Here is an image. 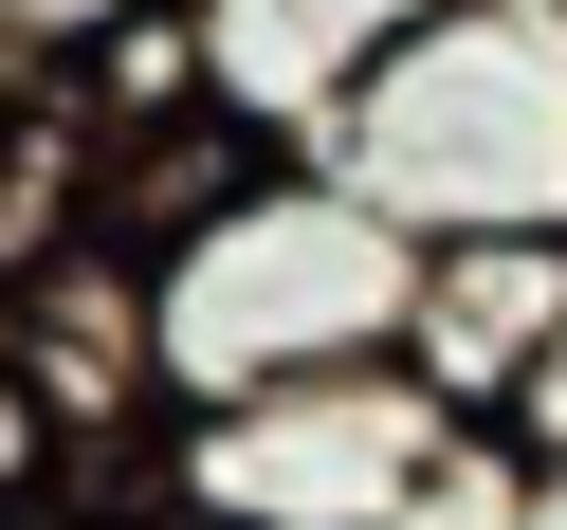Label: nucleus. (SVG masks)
Listing matches in <instances>:
<instances>
[{
  "mask_svg": "<svg viewBox=\"0 0 567 530\" xmlns=\"http://www.w3.org/2000/svg\"><path fill=\"white\" fill-rule=\"evenodd\" d=\"M0 111H19V74H0Z\"/></svg>",
  "mask_w": 567,
  "mask_h": 530,
  "instance_id": "9b49d317",
  "label": "nucleus"
},
{
  "mask_svg": "<svg viewBox=\"0 0 567 530\" xmlns=\"http://www.w3.org/2000/svg\"><path fill=\"white\" fill-rule=\"evenodd\" d=\"M549 330H567V238H421V311H403V366L440 384L457 420H494V403H513Z\"/></svg>",
  "mask_w": 567,
  "mask_h": 530,
  "instance_id": "39448f33",
  "label": "nucleus"
},
{
  "mask_svg": "<svg viewBox=\"0 0 567 530\" xmlns=\"http://www.w3.org/2000/svg\"><path fill=\"white\" fill-rule=\"evenodd\" d=\"M530 530H567V457H530Z\"/></svg>",
  "mask_w": 567,
  "mask_h": 530,
  "instance_id": "1a4fd4ad",
  "label": "nucleus"
},
{
  "mask_svg": "<svg viewBox=\"0 0 567 530\" xmlns=\"http://www.w3.org/2000/svg\"><path fill=\"white\" fill-rule=\"evenodd\" d=\"M384 530H530V457H513V439L476 420V439H457V457H440V476H421V493H403Z\"/></svg>",
  "mask_w": 567,
  "mask_h": 530,
  "instance_id": "0eeeda50",
  "label": "nucleus"
},
{
  "mask_svg": "<svg viewBox=\"0 0 567 530\" xmlns=\"http://www.w3.org/2000/svg\"><path fill=\"white\" fill-rule=\"evenodd\" d=\"M476 420L384 347V366H311V384H257V403H202L184 420V493L202 512H257V530H384Z\"/></svg>",
  "mask_w": 567,
  "mask_h": 530,
  "instance_id": "7ed1b4c3",
  "label": "nucleus"
},
{
  "mask_svg": "<svg viewBox=\"0 0 567 530\" xmlns=\"http://www.w3.org/2000/svg\"><path fill=\"white\" fill-rule=\"evenodd\" d=\"M147 293H165V384H184V420H202V403H257V384H311V366H384L403 311H421V238L293 147L202 238H165Z\"/></svg>",
  "mask_w": 567,
  "mask_h": 530,
  "instance_id": "f257e3e1",
  "label": "nucleus"
},
{
  "mask_svg": "<svg viewBox=\"0 0 567 530\" xmlns=\"http://www.w3.org/2000/svg\"><path fill=\"white\" fill-rule=\"evenodd\" d=\"M165 530H257V512H202V493H184V512H165Z\"/></svg>",
  "mask_w": 567,
  "mask_h": 530,
  "instance_id": "9d476101",
  "label": "nucleus"
},
{
  "mask_svg": "<svg viewBox=\"0 0 567 530\" xmlns=\"http://www.w3.org/2000/svg\"><path fill=\"white\" fill-rule=\"evenodd\" d=\"M128 19H147V0H0V74H19V111H38V92H74Z\"/></svg>",
  "mask_w": 567,
  "mask_h": 530,
  "instance_id": "423d86ee",
  "label": "nucleus"
},
{
  "mask_svg": "<svg viewBox=\"0 0 567 530\" xmlns=\"http://www.w3.org/2000/svg\"><path fill=\"white\" fill-rule=\"evenodd\" d=\"M494 439H513V457H567V330L530 347V384H513V403H494Z\"/></svg>",
  "mask_w": 567,
  "mask_h": 530,
  "instance_id": "6e6552de",
  "label": "nucleus"
},
{
  "mask_svg": "<svg viewBox=\"0 0 567 530\" xmlns=\"http://www.w3.org/2000/svg\"><path fill=\"white\" fill-rule=\"evenodd\" d=\"M330 184L403 238H567V0H457L330 111Z\"/></svg>",
  "mask_w": 567,
  "mask_h": 530,
  "instance_id": "f03ea898",
  "label": "nucleus"
},
{
  "mask_svg": "<svg viewBox=\"0 0 567 530\" xmlns=\"http://www.w3.org/2000/svg\"><path fill=\"white\" fill-rule=\"evenodd\" d=\"M421 19H457V0H202V74H220L238 128L330 147V111L421 38Z\"/></svg>",
  "mask_w": 567,
  "mask_h": 530,
  "instance_id": "20e7f679",
  "label": "nucleus"
}]
</instances>
